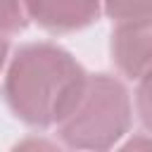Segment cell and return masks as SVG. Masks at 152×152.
<instances>
[{
	"instance_id": "cell-1",
	"label": "cell",
	"mask_w": 152,
	"mask_h": 152,
	"mask_svg": "<svg viewBox=\"0 0 152 152\" xmlns=\"http://www.w3.org/2000/svg\"><path fill=\"white\" fill-rule=\"evenodd\" d=\"M88 74L55 43H26L17 50L5 76V100L28 126H57L76 104Z\"/></svg>"
},
{
	"instance_id": "cell-7",
	"label": "cell",
	"mask_w": 152,
	"mask_h": 152,
	"mask_svg": "<svg viewBox=\"0 0 152 152\" xmlns=\"http://www.w3.org/2000/svg\"><path fill=\"white\" fill-rule=\"evenodd\" d=\"M12 152H62V150L52 140H48V138L31 135V138H24L21 142H17L12 147Z\"/></svg>"
},
{
	"instance_id": "cell-6",
	"label": "cell",
	"mask_w": 152,
	"mask_h": 152,
	"mask_svg": "<svg viewBox=\"0 0 152 152\" xmlns=\"http://www.w3.org/2000/svg\"><path fill=\"white\" fill-rule=\"evenodd\" d=\"M135 112L140 116V124L152 133V74L138 81L135 90Z\"/></svg>"
},
{
	"instance_id": "cell-9",
	"label": "cell",
	"mask_w": 152,
	"mask_h": 152,
	"mask_svg": "<svg viewBox=\"0 0 152 152\" xmlns=\"http://www.w3.org/2000/svg\"><path fill=\"white\" fill-rule=\"evenodd\" d=\"M5 57H7V40L0 36V71H2V66H5Z\"/></svg>"
},
{
	"instance_id": "cell-3",
	"label": "cell",
	"mask_w": 152,
	"mask_h": 152,
	"mask_svg": "<svg viewBox=\"0 0 152 152\" xmlns=\"http://www.w3.org/2000/svg\"><path fill=\"white\" fill-rule=\"evenodd\" d=\"M109 52L116 69L133 81L152 74V10L142 17L114 21Z\"/></svg>"
},
{
	"instance_id": "cell-4",
	"label": "cell",
	"mask_w": 152,
	"mask_h": 152,
	"mask_svg": "<svg viewBox=\"0 0 152 152\" xmlns=\"http://www.w3.org/2000/svg\"><path fill=\"white\" fill-rule=\"evenodd\" d=\"M28 21H36L45 31L52 33H66L90 26L102 7L97 2H74V0H38V2H24Z\"/></svg>"
},
{
	"instance_id": "cell-8",
	"label": "cell",
	"mask_w": 152,
	"mask_h": 152,
	"mask_svg": "<svg viewBox=\"0 0 152 152\" xmlns=\"http://www.w3.org/2000/svg\"><path fill=\"white\" fill-rule=\"evenodd\" d=\"M119 152H152V138L147 135H133L131 140H126Z\"/></svg>"
},
{
	"instance_id": "cell-5",
	"label": "cell",
	"mask_w": 152,
	"mask_h": 152,
	"mask_svg": "<svg viewBox=\"0 0 152 152\" xmlns=\"http://www.w3.org/2000/svg\"><path fill=\"white\" fill-rule=\"evenodd\" d=\"M28 14L24 2H0V36L2 33H17L26 28Z\"/></svg>"
},
{
	"instance_id": "cell-2",
	"label": "cell",
	"mask_w": 152,
	"mask_h": 152,
	"mask_svg": "<svg viewBox=\"0 0 152 152\" xmlns=\"http://www.w3.org/2000/svg\"><path fill=\"white\" fill-rule=\"evenodd\" d=\"M131 95L112 74H88L71 112L57 124L59 140L71 150L107 152L131 126Z\"/></svg>"
}]
</instances>
